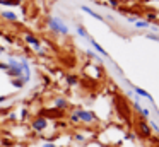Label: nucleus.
Listing matches in <instances>:
<instances>
[{
  "label": "nucleus",
  "mask_w": 159,
  "mask_h": 147,
  "mask_svg": "<svg viewBox=\"0 0 159 147\" xmlns=\"http://www.w3.org/2000/svg\"><path fill=\"white\" fill-rule=\"evenodd\" d=\"M137 130H139V135L144 137V139H151L152 137V128L149 126V123L145 120H139L137 122Z\"/></svg>",
  "instance_id": "4"
},
{
  "label": "nucleus",
  "mask_w": 159,
  "mask_h": 147,
  "mask_svg": "<svg viewBox=\"0 0 159 147\" xmlns=\"http://www.w3.org/2000/svg\"><path fill=\"white\" fill-rule=\"evenodd\" d=\"M48 120L45 118V116H34V118L29 122V128L33 130V132H38V133H41V132H45L46 128H48Z\"/></svg>",
  "instance_id": "2"
},
{
  "label": "nucleus",
  "mask_w": 159,
  "mask_h": 147,
  "mask_svg": "<svg viewBox=\"0 0 159 147\" xmlns=\"http://www.w3.org/2000/svg\"><path fill=\"white\" fill-rule=\"evenodd\" d=\"M147 38H149V39H154V41H159L157 34H147Z\"/></svg>",
  "instance_id": "27"
},
{
  "label": "nucleus",
  "mask_w": 159,
  "mask_h": 147,
  "mask_svg": "<svg viewBox=\"0 0 159 147\" xmlns=\"http://www.w3.org/2000/svg\"><path fill=\"white\" fill-rule=\"evenodd\" d=\"M132 89H134V92H135V94L142 96V98H147V99H149V103H152V101H154V99H152V96L149 94L147 91H144L142 87H137V85H132Z\"/></svg>",
  "instance_id": "12"
},
{
  "label": "nucleus",
  "mask_w": 159,
  "mask_h": 147,
  "mask_svg": "<svg viewBox=\"0 0 159 147\" xmlns=\"http://www.w3.org/2000/svg\"><path fill=\"white\" fill-rule=\"evenodd\" d=\"M75 29H77V34H79V36H80V38H86V39H87V41H89V39H91V36H89V33H87V31H86V27H84V26H77V27H75Z\"/></svg>",
  "instance_id": "14"
},
{
  "label": "nucleus",
  "mask_w": 159,
  "mask_h": 147,
  "mask_svg": "<svg viewBox=\"0 0 159 147\" xmlns=\"http://www.w3.org/2000/svg\"><path fill=\"white\" fill-rule=\"evenodd\" d=\"M70 103L67 101V98H63V96H58V98L53 99V108L60 109V111H65V109H69Z\"/></svg>",
  "instance_id": "7"
},
{
  "label": "nucleus",
  "mask_w": 159,
  "mask_h": 147,
  "mask_svg": "<svg viewBox=\"0 0 159 147\" xmlns=\"http://www.w3.org/2000/svg\"><path fill=\"white\" fill-rule=\"evenodd\" d=\"M0 144H2L4 147H12V142H11V140H5V139H2V142H0Z\"/></svg>",
  "instance_id": "26"
},
{
  "label": "nucleus",
  "mask_w": 159,
  "mask_h": 147,
  "mask_svg": "<svg viewBox=\"0 0 159 147\" xmlns=\"http://www.w3.org/2000/svg\"><path fill=\"white\" fill-rule=\"evenodd\" d=\"M0 17L4 21H9V22H16L17 21V16H16V12H12V10H4V12H0Z\"/></svg>",
  "instance_id": "9"
},
{
  "label": "nucleus",
  "mask_w": 159,
  "mask_h": 147,
  "mask_svg": "<svg viewBox=\"0 0 159 147\" xmlns=\"http://www.w3.org/2000/svg\"><path fill=\"white\" fill-rule=\"evenodd\" d=\"M135 27H142V29H144V27H149V22H145V21H135Z\"/></svg>",
  "instance_id": "20"
},
{
  "label": "nucleus",
  "mask_w": 159,
  "mask_h": 147,
  "mask_svg": "<svg viewBox=\"0 0 159 147\" xmlns=\"http://www.w3.org/2000/svg\"><path fill=\"white\" fill-rule=\"evenodd\" d=\"M125 139H127V140H134L135 135H134V133H127V135H125Z\"/></svg>",
  "instance_id": "29"
},
{
  "label": "nucleus",
  "mask_w": 159,
  "mask_h": 147,
  "mask_svg": "<svg viewBox=\"0 0 159 147\" xmlns=\"http://www.w3.org/2000/svg\"><path fill=\"white\" fill-rule=\"evenodd\" d=\"M75 111H77V115H79L80 123H87V125H91V123L98 122V116L94 115L93 111H89V109H82V108H79V109H75Z\"/></svg>",
  "instance_id": "3"
},
{
  "label": "nucleus",
  "mask_w": 159,
  "mask_h": 147,
  "mask_svg": "<svg viewBox=\"0 0 159 147\" xmlns=\"http://www.w3.org/2000/svg\"><path fill=\"white\" fill-rule=\"evenodd\" d=\"M132 104H134V108H135V111H137V113H139V115H140V113H142V109H144V108H142V106H140V103H139V99H135V101H134V103H132Z\"/></svg>",
  "instance_id": "19"
},
{
  "label": "nucleus",
  "mask_w": 159,
  "mask_h": 147,
  "mask_svg": "<svg viewBox=\"0 0 159 147\" xmlns=\"http://www.w3.org/2000/svg\"><path fill=\"white\" fill-rule=\"evenodd\" d=\"M38 115H39V116H45L46 120H50V118L60 120V118L63 116V111H60V109H57V108H45V109H41Z\"/></svg>",
  "instance_id": "5"
},
{
  "label": "nucleus",
  "mask_w": 159,
  "mask_h": 147,
  "mask_svg": "<svg viewBox=\"0 0 159 147\" xmlns=\"http://www.w3.org/2000/svg\"><path fill=\"white\" fill-rule=\"evenodd\" d=\"M58 147H62V145H58Z\"/></svg>",
  "instance_id": "33"
},
{
  "label": "nucleus",
  "mask_w": 159,
  "mask_h": 147,
  "mask_svg": "<svg viewBox=\"0 0 159 147\" xmlns=\"http://www.w3.org/2000/svg\"><path fill=\"white\" fill-rule=\"evenodd\" d=\"M21 3L22 0H0V5H7V7H17Z\"/></svg>",
  "instance_id": "13"
},
{
  "label": "nucleus",
  "mask_w": 159,
  "mask_h": 147,
  "mask_svg": "<svg viewBox=\"0 0 159 147\" xmlns=\"http://www.w3.org/2000/svg\"><path fill=\"white\" fill-rule=\"evenodd\" d=\"M86 55H87V57H91V58H94L96 62H99V57H98V55H94V51L87 50V51H86Z\"/></svg>",
  "instance_id": "23"
},
{
  "label": "nucleus",
  "mask_w": 159,
  "mask_h": 147,
  "mask_svg": "<svg viewBox=\"0 0 159 147\" xmlns=\"http://www.w3.org/2000/svg\"><path fill=\"white\" fill-rule=\"evenodd\" d=\"M65 82H67V85L74 87V85L79 84V75H77V74H67L65 75Z\"/></svg>",
  "instance_id": "11"
},
{
  "label": "nucleus",
  "mask_w": 159,
  "mask_h": 147,
  "mask_svg": "<svg viewBox=\"0 0 159 147\" xmlns=\"http://www.w3.org/2000/svg\"><path fill=\"white\" fill-rule=\"evenodd\" d=\"M156 19H157V16H156L154 12H147V16H145V22L151 24V22H154Z\"/></svg>",
  "instance_id": "18"
},
{
  "label": "nucleus",
  "mask_w": 159,
  "mask_h": 147,
  "mask_svg": "<svg viewBox=\"0 0 159 147\" xmlns=\"http://www.w3.org/2000/svg\"><path fill=\"white\" fill-rule=\"evenodd\" d=\"M108 5L113 7V9H116V7L120 5V2H118V0H108Z\"/></svg>",
  "instance_id": "24"
},
{
  "label": "nucleus",
  "mask_w": 159,
  "mask_h": 147,
  "mask_svg": "<svg viewBox=\"0 0 159 147\" xmlns=\"http://www.w3.org/2000/svg\"><path fill=\"white\" fill-rule=\"evenodd\" d=\"M2 53H5V48L4 46H0V55H2Z\"/></svg>",
  "instance_id": "32"
},
{
  "label": "nucleus",
  "mask_w": 159,
  "mask_h": 147,
  "mask_svg": "<svg viewBox=\"0 0 159 147\" xmlns=\"http://www.w3.org/2000/svg\"><path fill=\"white\" fill-rule=\"evenodd\" d=\"M69 122H70V123H74V125H77V123H80V120H79V115H77V111H75V109H74V111L69 115Z\"/></svg>",
  "instance_id": "16"
},
{
  "label": "nucleus",
  "mask_w": 159,
  "mask_h": 147,
  "mask_svg": "<svg viewBox=\"0 0 159 147\" xmlns=\"http://www.w3.org/2000/svg\"><path fill=\"white\" fill-rule=\"evenodd\" d=\"M24 41H26V43H28L31 48H33V50H36V51L41 50V41H39V39H38V38H36L33 33H24Z\"/></svg>",
  "instance_id": "6"
},
{
  "label": "nucleus",
  "mask_w": 159,
  "mask_h": 147,
  "mask_svg": "<svg viewBox=\"0 0 159 147\" xmlns=\"http://www.w3.org/2000/svg\"><path fill=\"white\" fill-rule=\"evenodd\" d=\"M80 10H82V12H86V14H89V16H93L96 21H101V22L104 21V17H103V16H99L98 12H94V10L91 9V7H87V5H80Z\"/></svg>",
  "instance_id": "8"
},
{
  "label": "nucleus",
  "mask_w": 159,
  "mask_h": 147,
  "mask_svg": "<svg viewBox=\"0 0 159 147\" xmlns=\"http://www.w3.org/2000/svg\"><path fill=\"white\" fill-rule=\"evenodd\" d=\"M74 140H77V142H84L86 137H84L82 133H75V135H74Z\"/></svg>",
  "instance_id": "22"
},
{
  "label": "nucleus",
  "mask_w": 159,
  "mask_h": 147,
  "mask_svg": "<svg viewBox=\"0 0 159 147\" xmlns=\"http://www.w3.org/2000/svg\"><path fill=\"white\" fill-rule=\"evenodd\" d=\"M7 63H2V62H0V70H5V72H7Z\"/></svg>",
  "instance_id": "30"
},
{
  "label": "nucleus",
  "mask_w": 159,
  "mask_h": 147,
  "mask_svg": "<svg viewBox=\"0 0 159 147\" xmlns=\"http://www.w3.org/2000/svg\"><path fill=\"white\" fill-rule=\"evenodd\" d=\"M147 123H149V126H151V128L154 130V132H157V133H159V126H157V123L152 122V120H147Z\"/></svg>",
  "instance_id": "21"
},
{
  "label": "nucleus",
  "mask_w": 159,
  "mask_h": 147,
  "mask_svg": "<svg viewBox=\"0 0 159 147\" xmlns=\"http://www.w3.org/2000/svg\"><path fill=\"white\" fill-rule=\"evenodd\" d=\"M91 44H93V48H94V50H96L98 51V53H99V55H103V57H108V58H110V55H108V51L106 50H104V48L103 46H101V44L99 43H98V41L96 39H93V38H91Z\"/></svg>",
  "instance_id": "10"
},
{
  "label": "nucleus",
  "mask_w": 159,
  "mask_h": 147,
  "mask_svg": "<svg viewBox=\"0 0 159 147\" xmlns=\"http://www.w3.org/2000/svg\"><path fill=\"white\" fill-rule=\"evenodd\" d=\"M135 21H137V17H134V16L128 17V22H135Z\"/></svg>",
  "instance_id": "31"
},
{
  "label": "nucleus",
  "mask_w": 159,
  "mask_h": 147,
  "mask_svg": "<svg viewBox=\"0 0 159 147\" xmlns=\"http://www.w3.org/2000/svg\"><path fill=\"white\" fill-rule=\"evenodd\" d=\"M12 85H14L16 89H22L24 87V80H22V79H12Z\"/></svg>",
  "instance_id": "17"
},
{
  "label": "nucleus",
  "mask_w": 159,
  "mask_h": 147,
  "mask_svg": "<svg viewBox=\"0 0 159 147\" xmlns=\"http://www.w3.org/2000/svg\"><path fill=\"white\" fill-rule=\"evenodd\" d=\"M7 67L9 68H21V63H19V60H17V58H9V60H7Z\"/></svg>",
  "instance_id": "15"
},
{
  "label": "nucleus",
  "mask_w": 159,
  "mask_h": 147,
  "mask_svg": "<svg viewBox=\"0 0 159 147\" xmlns=\"http://www.w3.org/2000/svg\"><path fill=\"white\" fill-rule=\"evenodd\" d=\"M46 26H48L50 31H53L55 34H63V36H67L69 34V26H67L65 22H63L60 17H53V16H48L45 19Z\"/></svg>",
  "instance_id": "1"
},
{
  "label": "nucleus",
  "mask_w": 159,
  "mask_h": 147,
  "mask_svg": "<svg viewBox=\"0 0 159 147\" xmlns=\"http://www.w3.org/2000/svg\"><path fill=\"white\" fill-rule=\"evenodd\" d=\"M28 115H29V111L26 108H22L21 109V120H26V118H28Z\"/></svg>",
  "instance_id": "25"
},
{
  "label": "nucleus",
  "mask_w": 159,
  "mask_h": 147,
  "mask_svg": "<svg viewBox=\"0 0 159 147\" xmlns=\"http://www.w3.org/2000/svg\"><path fill=\"white\" fill-rule=\"evenodd\" d=\"M43 147H58V145H55L53 142H45V144H43Z\"/></svg>",
  "instance_id": "28"
}]
</instances>
